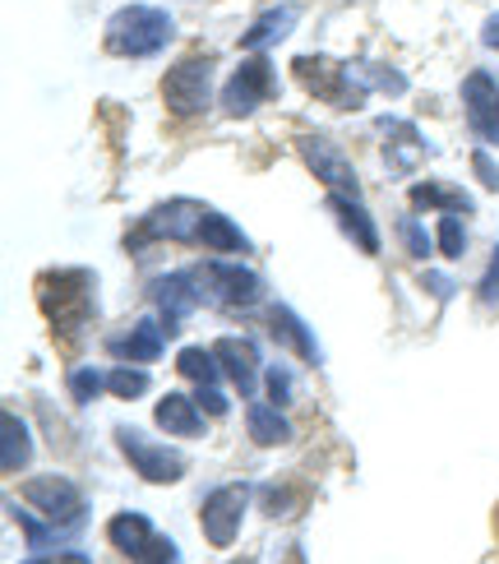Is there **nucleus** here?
I'll list each match as a JSON object with an SVG mask.
<instances>
[{
    "instance_id": "nucleus-26",
    "label": "nucleus",
    "mask_w": 499,
    "mask_h": 564,
    "mask_svg": "<svg viewBox=\"0 0 499 564\" xmlns=\"http://www.w3.org/2000/svg\"><path fill=\"white\" fill-rule=\"evenodd\" d=\"M107 389L116 393V398H139L149 389V370H134V366H116V370H107Z\"/></svg>"
},
{
    "instance_id": "nucleus-7",
    "label": "nucleus",
    "mask_w": 499,
    "mask_h": 564,
    "mask_svg": "<svg viewBox=\"0 0 499 564\" xmlns=\"http://www.w3.org/2000/svg\"><path fill=\"white\" fill-rule=\"evenodd\" d=\"M246 505H250V486L246 481H227L218 490H208L204 500V536L208 546H231L236 532H241V519H246Z\"/></svg>"
},
{
    "instance_id": "nucleus-2",
    "label": "nucleus",
    "mask_w": 499,
    "mask_h": 564,
    "mask_svg": "<svg viewBox=\"0 0 499 564\" xmlns=\"http://www.w3.org/2000/svg\"><path fill=\"white\" fill-rule=\"evenodd\" d=\"M37 296H42L46 319H52L61 334H69V338H75L79 328L93 319V311H98V301H93V273H88V269H56V273H42Z\"/></svg>"
},
{
    "instance_id": "nucleus-25",
    "label": "nucleus",
    "mask_w": 499,
    "mask_h": 564,
    "mask_svg": "<svg viewBox=\"0 0 499 564\" xmlns=\"http://www.w3.org/2000/svg\"><path fill=\"white\" fill-rule=\"evenodd\" d=\"M0 426H6V473H19V467L33 458V435L14 412L0 416Z\"/></svg>"
},
{
    "instance_id": "nucleus-10",
    "label": "nucleus",
    "mask_w": 499,
    "mask_h": 564,
    "mask_svg": "<svg viewBox=\"0 0 499 564\" xmlns=\"http://www.w3.org/2000/svg\"><path fill=\"white\" fill-rule=\"evenodd\" d=\"M463 107H467V126L477 130L486 144H499V88L486 69H471L463 79Z\"/></svg>"
},
{
    "instance_id": "nucleus-13",
    "label": "nucleus",
    "mask_w": 499,
    "mask_h": 564,
    "mask_svg": "<svg viewBox=\"0 0 499 564\" xmlns=\"http://www.w3.org/2000/svg\"><path fill=\"white\" fill-rule=\"evenodd\" d=\"M153 301H158V311H162V319L166 324H181L195 305L204 301V282H199V273H172V278H158L153 282Z\"/></svg>"
},
{
    "instance_id": "nucleus-27",
    "label": "nucleus",
    "mask_w": 499,
    "mask_h": 564,
    "mask_svg": "<svg viewBox=\"0 0 499 564\" xmlns=\"http://www.w3.org/2000/svg\"><path fill=\"white\" fill-rule=\"evenodd\" d=\"M102 389H107V375L102 370H93V366L69 370V398H75V403H93Z\"/></svg>"
},
{
    "instance_id": "nucleus-14",
    "label": "nucleus",
    "mask_w": 499,
    "mask_h": 564,
    "mask_svg": "<svg viewBox=\"0 0 499 564\" xmlns=\"http://www.w3.org/2000/svg\"><path fill=\"white\" fill-rule=\"evenodd\" d=\"M379 134L389 139L384 158H389V167H393V172H412L416 162L425 158V139H421V130H416L412 121H398V116H384V121H379Z\"/></svg>"
},
{
    "instance_id": "nucleus-6",
    "label": "nucleus",
    "mask_w": 499,
    "mask_h": 564,
    "mask_svg": "<svg viewBox=\"0 0 499 564\" xmlns=\"http://www.w3.org/2000/svg\"><path fill=\"white\" fill-rule=\"evenodd\" d=\"M116 440H121V454L130 458L134 473L144 477V481H153V486H166V481H176V477L185 473V454L172 449V444H158V440H149V435L130 431V426L116 431Z\"/></svg>"
},
{
    "instance_id": "nucleus-34",
    "label": "nucleus",
    "mask_w": 499,
    "mask_h": 564,
    "mask_svg": "<svg viewBox=\"0 0 499 564\" xmlns=\"http://www.w3.org/2000/svg\"><path fill=\"white\" fill-rule=\"evenodd\" d=\"M29 564H88L84 555H33Z\"/></svg>"
},
{
    "instance_id": "nucleus-32",
    "label": "nucleus",
    "mask_w": 499,
    "mask_h": 564,
    "mask_svg": "<svg viewBox=\"0 0 499 564\" xmlns=\"http://www.w3.org/2000/svg\"><path fill=\"white\" fill-rule=\"evenodd\" d=\"M199 408L213 412V416H223V412H227V398L218 393V384H199Z\"/></svg>"
},
{
    "instance_id": "nucleus-16",
    "label": "nucleus",
    "mask_w": 499,
    "mask_h": 564,
    "mask_svg": "<svg viewBox=\"0 0 499 564\" xmlns=\"http://www.w3.org/2000/svg\"><path fill=\"white\" fill-rule=\"evenodd\" d=\"M158 426L166 435H181V440H195L204 435V408H199V398H185V393H166L162 403H158Z\"/></svg>"
},
{
    "instance_id": "nucleus-30",
    "label": "nucleus",
    "mask_w": 499,
    "mask_h": 564,
    "mask_svg": "<svg viewBox=\"0 0 499 564\" xmlns=\"http://www.w3.org/2000/svg\"><path fill=\"white\" fill-rule=\"evenodd\" d=\"M398 231H402V241H408L412 260H425V254H431V237H425V231H421L412 218H402V223H398Z\"/></svg>"
},
{
    "instance_id": "nucleus-15",
    "label": "nucleus",
    "mask_w": 499,
    "mask_h": 564,
    "mask_svg": "<svg viewBox=\"0 0 499 564\" xmlns=\"http://www.w3.org/2000/svg\"><path fill=\"white\" fill-rule=\"evenodd\" d=\"M162 324L158 319H139L134 328H126V334H116L107 347H111V357H121V361H139V366H149L162 357Z\"/></svg>"
},
{
    "instance_id": "nucleus-9",
    "label": "nucleus",
    "mask_w": 499,
    "mask_h": 564,
    "mask_svg": "<svg viewBox=\"0 0 499 564\" xmlns=\"http://www.w3.org/2000/svg\"><path fill=\"white\" fill-rule=\"evenodd\" d=\"M264 98H273V65L264 56H250L231 69V79L223 88V107L231 116H250Z\"/></svg>"
},
{
    "instance_id": "nucleus-19",
    "label": "nucleus",
    "mask_w": 499,
    "mask_h": 564,
    "mask_svg": "<svg viewBox=\"0 0 499 564\" xmlns=\"http://www.w3.org/2000/svg\"><path fill=\"white\" fill-rule=\"evenodd\" d=\"M328 214L343 223V231L347 237L361 246L366 254H379V231H375V223H370V214L356 199H347V195H328Z\"/></svg>"
},
{
    "instance_id": "nucleus-37",
    "label": "nucleus",
    "mask_w": 499,
    "mask_h": 564,
    "mask_svg": "<svg viewBox=\"0 0 499 564\" xmlns=\"http://www.w3.org/2000/svg\"><path fill=\"white\" fill-rule=\"evenodd\" d=\"M236 564H246V560H236Z\"/></svg>"
},
{
    "instance_id": "nucleus-17",
    "label": "nucleus",
    "mask_w": 499,
    "mask_h": 564,
    "mask_svg": "<svg viewBox=\"0 0 499 564\" xmlns=\"http://www.w3.org/2000/svg\"><path fill=\"white\" fill-rule=\"evenodd\" d=\"M269 328H273V338H278V343H288V347L296 351L301 361L319 366V357H324V351H319V343L311 338V328H305V324L296 319V311H292V305H273V311H269Z\"/></svg>"
},
{
    "instance_id": "nucleus-8",
    "label": "nucleus",
    "mask_w": 499,
    "mask_h": 564,
    "mask_svg": "<svg viewBox=\"0 0 499 564\" xmlns=\"http://www.w3.org/2000/svg\"><path fill=\"white\" fill-rule=\"evenodd\" d=\"M23 500H29L33 509H42L56 528L61 523L79 528L84 523V509H88L84 496H79V486L65 481V477H33V481H23Z\"/></svg>"
},
{
    "instance_id": "nucleus-12",
    "label": "nucleus",
    "mask_w": 499,
    "mask_h": 564,
    "mask_svg": "<svg viewBox=\"0 0 499 564\" xmlns=\"http://www.w3.org/2000/svg\"><path fill=\"white\" fill-rule=\"evenodd\" d=\"M301 153H305V162H311V172L328 185L333 195H347V199H356V172H351V162L328 144V139H319V134H305L301 139Z\"/></svg>"
},
{
    "instance_id": "nucleus-3",
    "label": "nucleus",
    "mask_w": 499,
    "mask_h": 564,
    "mask_svg": "<svg viewBox=\"0 0 499 564\" xmlns=\"http://www.w3.org/2000/svg\"><path fill=\"white\" fill-rule=\"evenodd\" d=\"M292 75L315 93V98L343 107V111H356L366 102V84L356 79V65H343V61H328V56H296L292 61Z\"/></svg>"
},
{
    "instance_id": "nucleus-31",
    "label": "nucleus",
    "mask_w": 499,
    "mask_h": 564,
    "mask_svg": "<svg viewBox=\"0 0 499 564\" xmlns=\"http://www.w3.org/2000/svg\"><path fill=\"white\" fill-rule=\"evenodd\" d=\"M269 393H273V403L288 408V398H292V370H282V366H269Z\"/></svg>"
},
{
    "instance_id": "nucleus-22",
    "label": "nucleus",
    "mask_w": 499,
    "mask_h": 564,
    "mask_svg": "<svg viewBox=\"0 0 499 564\" xmlns=\"http://www.w3.org/2000/svg\"><path fill=\"white\" fill-rule=\"evenodd\" d=\"M412 204H416V208H444V214H471L467 191H454L448 181H425V185H416Z\"/></svg>"
},
{
    "instance_id": "nucleus-5",
    "label": "nucleus",
    "mask_w": 499,
    "mask_h": 564,
    "mask_svg": "<svg viewBox=\"0 0 499 564\" xmlns=\"http://www.w3.org/2000/svg\"><path fill=\"white\" fill-rule=\"evenodd\" d=\"M162 98L176 116H199L213 98V56H185L162 79Z\"/></svg>"
},
{
    "instance_id": "nucleus-35",
    "label": "nucleus",
    "mask_w": 499,
    "mask_h": 564,
    "mask_svg": "<svg viewBox=\"0 0 499 564\" xmlns=\"http://www.w3.org/2000/svg\"><path fill=\"white\" fill-rule=\"evenodd\" d=\"M481 37H486V46H495V52H499V14H490V19H486Z\"/></svg>"
},
{
    "instance_id": "nucleus-24",
    "label": "nucleus",
    "mask_w": 499,
    "mask_h": 564,
    "mask_svg": "<svg viewBox=\"0 0 499 564\" xmlns=\"http://www.w3.org/2000/svg\"><path fill=\"white\" fill-rule=\"evenodd\" d=\"M176 370L185 375V380H195V384H218L223 361H218V351H208V347H185L176 357Z\"/></svg>"
},
{
    "instance_id": "nucleus-4",
    "label": "nucleus",
    "mask_w": 499,
    "mask_h": 564,
    "mask_svg": "<svg viewBox=\"0 0 499 564\" xmlns=\"http://www.w3.org/2000/svg\"><path fill=\"white\" fill-rule=\"evenodd\" d=\"M107 536H111V546L126 551L134 564H176V560H181L176 542L158 536L144 513H116L111 528H107Z\"/></svg>"
},
{
    "instance_id": "nucleus-29",
    "label": "nucleus",
    "mask_w": 499,
    "mask_h": 564,
    "mask_svg": "<svg viewBox=\"0 0 499 564\" xmlns=\"http://www.w3.org/2000/svg\"><path fill=\"white\" fill-rule=\"evenodd\" d=\"M477 296H481L486 311H499V246H495V254H490V269H486V278H481Z\"/></svg>"
},
{
    "instance_id": "nucleus-20",
    "label": "nucleus",
    "mask_w": 499,
    "mask_h": 564,
    "mask_svg": "<svg viewBox=\"0 0 499 564\" xmlns=\"http://www.w3.org/2000/svg\"><path fill=\"white\" fill-rule=\"evenodd\" d=\"M246 431H250L254 444H264V449H273V444H282V440L292 435L288 416H282V408H273V403H254L246 412Z\"/></svg>"
},
{
    "instance_id": "nucleus-33",
    "label": "nucleus",
    "mask_w": 499,
    "mask_h": 564,
    "mask_svg": "<svg viewBox=\"0 0 499 564\" xmlns=\"http://www.w3.org/2000/svg\"><path fill=\"white\" fill-rule=\"evenodd\" d=\"M471 162H477V176H481V185H486V191H499V172H495V162H490V153H477V158H471Z\"/></svg>"
},
{
    "instance_id": "nucleus-23",
    "label": "nucleus",
    "mask_w": 499,
    "mask_h": 564,
    "mask_svg": "<svg viewBox=\"0 0 499 564\" xmlns=\"http://www.w3.org/2000/svg\"><path fill=\"white\" fill-rule=\"evenodd\" d=\"M292 23H296V6H278V10H269L264 19H259V23H254V29H250L241 42L250 46V52H264V46H269V42H278L282 33L292 29Z\"/></svg>"
},
{
    "instance_id": "nucleus-1",
    "label": "nucleus",
    "mask_w": 499,
    "mask_h": 564,
    "mask_svg": "<svg viewBox=\"0 0 499 564\" xmlns=\"http://www.w3.org/2000/svg\"><path fill=\"white\" fill-rule=\"evenodd\" d=\"M107 52L111 56H134V61H144V56H158L166 42L176 37V23L166 10L158 6H126V10H116L107 19Z\"/></svg>"
},
{
    "instance_id": "nucleus-21",
    "label": "nucleus",
    "mask_w": 499,
    "mask_h": 564,
    "mask_svg": "<svg viewBox=\"0 0 499 564\" xmlns=\"http://www.w3.org/2000/svg\"><path fill=\"white\" fill-rule=\"evenodd\" d=\"M199 246H208V250H223V254H246V250H250L246 231L236 227L231 218H223L218 208H208V218H204V231H199Z\"/></svg>"
},
{
    "instance_id": "nucleus-28",
    "label": "nucleus",
    "mask_w": 499,
    "mask_h": 564,
    "mask_svg": "<svg viewBox=\"0 0 499 564\" xmlns=\"http://www.w3.org/2000/svg\"><path fill=\"white\" fill-rule=\"evenodd\" d=\"M463 246H467V223H463V214H444V218H440V254H444V260H458Z\"/></svg>"
},
{
    "instance_id": "nucleus-18",
    "label": "nucleus",
    "mask_w": 499,
    "mask_h": 564,
    "mask_svg": "<svg viewBox=\"0 0 499 564\" xmlns=\"http://www.w3.org/2000/svg\"><path fill=\"white\" fill-rule=\"evenodd\" d=\"M213 351H218L223 370L231 375V384L241 389V393H250V389L259 384V351H254V343H246V338H223Z\"/></svg>"
},
{
    "instance_id": "nucleus-36",
    "label": "nucleus",
    "mask_w": 499,
    "mask_h": 564,
    "mask_svg": "<svg viewBox=\"0 0 499 564\" xmlns=\"http://www.w3.org/2000/svg\"><path fill=\"white\" fill-rule=\"evenodd\" d=\"M288 564H305V555H301V551H292V555H288Z\"/></svg>"
},
{
    "instance_id": "nucleus-11",
    "label": "nucleus",
    "mask_w": 499,
    "mask_h": 564,
    "mask_svg": "<svg viewBox=\"0 0 499 564\" xmlns=\"http://www.w3.org/2000/svg\"><path fill=\"white\" fill-rule=\"evenodd\" d=\"M199 282H204V296L231 305V311H246V305L259 301V278L241 264H204Z\"/></svg>"
}]
</instances>
